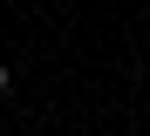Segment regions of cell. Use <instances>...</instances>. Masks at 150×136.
I'll list each match as a JSON object with an SVG mask.
<instances>
[{"label":"cell","mask_w":150,"mask_h":136,"mask_svg":"<svg viewBox=\"0 0 150 136\" xmlns=\"http://www.w3.org/2000/svg\"><path fill=\"white\" fill-rule=\"evenodd\" d=\"M7 89H14V68H7V61H0V95H7Z\"/></svg>","instance_id":"cell-1"},{"label":"cell","mask_w":150,"mask_h":136,"mask_svg":"<svg viewBox=\"0 0 150 136\" xmlns=\"http://www.w3.org/2000/svg\"><path fill=\"white\" fill-rule=\"evenodd\" d=\"M0 136H7V129H0Z\"/></svg>","instance_id":"cell-2"}]
</instances>
